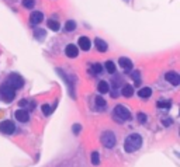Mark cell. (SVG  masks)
<instances>
[{
	"label": "cell",
	"mask_w": 180,
	"mask_h": 167,
	"mask_svg": "<svg viewBox=\"0 0 180 167\" xmlns=\"http://www.w3.org/2000/svg\"><path fill=\"white\" fill-rule=\"evenodd\" d=\"M141 146H142V138L138 134H131L124 142V150L128 152V153L139 150Z\"/></svg>",
	"instance_id": "6da1fadb"
},
{
	"label": "cell",
	"mask_w": 180,
	"mask_h": 167,
	"mask_svg": "<svg viewBox=\"0 0 180 167\" xmlns=\"http://www.w3.org/2000/svg\"><path fill=\"white\" fill-rule=\"evenodd\" d=\"M0 97H2L3 101L11 102L13 100H14V97H16V90L11 89L7 83H4V84H2V87H0Z\"/></svg>",
	"instance_id": "7a4b0ae2"
},
{
	"label": "cell",
	"mask_w": 180,
	"mask_h": 167,
	"mask_svg": "<svg viewBox=\"0 0 180 167\" xmlns=\"http://www.w3.org/2000/svg\"><path fill=\"white\" fill-rule=\"evenodd\" d=\"M114 117L118 119L120 122H124V121L131 118V112H130V110H128L127 107L118 104V106L114 107Z\"/></svg>",
	"instance_id": "3957f363"
},
{
	"label": "cell",
	"mask_w": 180,
	"mask_h": 167,
	"mask_svg": "<svg viewBox=\"0 0 180 167\" xmlns=\"http://www.w3.org/2000/svg\"><path fill=\"white\" fill-rule=\"evenodd\" d=\"M7 83L11 89L14 90H18L21 89L23 86H24V80H23V77H21L20 74H17V73H11V74H8V77H7Z\"/></svg>",
	"instance_id": "277c9868"
},
{
	"label": "cell",
	"mask_w": 180,
	"mask_h": 167,
	"mask_svg": "<svg viewBox=\"0 0 180 167\" xmlns=\"http://www.w3.org/2000/svg\"><path fill=\"white\" fill-rule=\"evenodd\" d=\"M115 142H117V139H115V135L114 132H111V131H107L104 134L101 135V143L107 149H111V147L115 146Z\"/></svg>",
	"instance_id": "5b68a950"
},
{
	"label": "cell",
	"mask_w": 180,
	"mask_h": 167,
	"mask_svg": "<svg viewBox=\"0 0 180 167\" xmlns=\"http://www.w3.org/2000/svg\"><path fill=\"white\" fill-rule=\"evenodd\" d=\"M14 131H16V126H14V124H13L11 121L6 119L3 122H0V132H2V134L11 135Z\"/></svg>",
	"instance_id": "8992f818"
},
{
	"label": "cell",
	"mask_w": 180,
	"mask_h": 167,
	"mask_svg": "<svg viewBox=\"0 0 180 167\" xmlns=\"http://www.w3.org/2000/svg\"><path fill=\"white\" fill-rule=\"evenodd\" d=\"M165 77L169 83H172L173 86H179L180 84V74L176 73V72H168L165 74Z\"/></svg>",
	"instance_id": "52a82bcc"
},
{
	"label": "cell",
	"mask_w": 180,
	"mask_h": 167,
	"mask_svg": "<svg viewBox=\"0 0 180 167\" xmlns=\"http://www.w3.org/2000/svg\"><path fill=\"white\" fill-rule=\"evenodd\" d=\"M118 63L120 66H121V69L124 70V72H131L132 70V62L128 59V58H120L118 59Z\"/></svg>",
	"instance_id": "ba28073f"
},
{
	"label": "cell",
	"mask_w": 180,
	"mask_h": 167,
	"mask_svg": "<svg viewBox=\"0 0 180 167\" xmlns=\"http://www.w3.org/2000/svg\"><path fill=\"white\" fill-rule=\"evenodd\" d=\"M16 119L18 121V122H28V119H30L28 111H25V110H17L16 111Z\"/></svg>",
	"instance_id": "9c48e42d"
},
{
	"label": "cell",
	"mask_w": 180,
	"mask_h": 167,
	"mask_svg": "<svg viewBox=\"0 0 180 167\" xmlns=\"http://www.w3.org/2000/svg\"><path fill=\"white\" fill-rule=\"evenodd\" d=\"M65 53H66V56H69V58H76L78 56V53H79V49H78L76 45L70 44L65 48Z\"/></svg>",
	"instance_id": "30bf717a"
},
{
	"label": "cell",
	"mask_w": 180,
	"mask_h": 167,
	"mask_svg": "<svg viewBox=\"0 0 180 167\" xmlns=\"http://www.w3.org/2000/svg\"><path fill=\"white\" fill-rule=\"evenodd\" d=\"M56 72H58V73H59V74H61L62 77H63V80H65V82H66V84L69 86V90H70V96H72V97L75 98V87H73V83L70 82V79L68 77V74H65V73H63V72H62L61 69H58Z\"/></svg>",
	"instance_id": "8fae6325"
},
{
	"label": "cell",
	"mask_w": 180,
	"mask_h": 167,
	"mask_svg": "<svg viewBox=\"0 0 180 167\" xmlns=\"http://www.w3.org/2000/svg\"><path fill=\"white\" fill-rule=\"evenodd\" d=\"M42 20H44V14H42L41 11H34V13H31V16H30L31 24H40Z\"/></svg>",
	"instance_id": "7c38bea8"
},
{
	"label": "cell",
	"mask_w": 180,
	"mask_h": 167,
	"mask_svg": "<svg viewBox=\"0 0 180 167\" xmlns=\"http://www.w3.org/2000/svg\"><path fill=\"white\" fill-rule=\"evenodd\" d=\"M78 44H79V48L83 49V51H89L90 46H92V42H90V39L87 37H80Z\"/></svg>",
	"instance_id": "4fadbf2b"
},
{
	"label": "cell",
	"mask_w": 180,
	"mask_h": 167,
	"mask_svg": "<svg viewBox=\"0 0 180 167\" xmlns=\"http://www.w3.org/2000/svg\"><path fill=\"white\" fill-rule=\"evenodd\" d=\"M121 94H123L124 97H132V94H134V87L131 84H124L121 87Z\"/></svg>",
	"instance_id": "5bb4252c"
},
{
	"label": "cell",
	"mask_w": 180,
	"mask_h": 167,
	"mask_svg": "<svg viewBox=\"0 0 180 167\" xmlns=\"http://www.w3.org/2000/svg\"><path fill=\"white\" fill-rule=\"evenodd\" d=\"M94 44H96L97 51H100V52H106L107 51V44H106L104 39H101V38H96V39H94Z\"/></svg>",
	"instance_id": "9a60e30c"
},
{
	"label": "cell",
	"mask_w": 180,
	"mask_h": 167,
	"mask_svg": "<svg viewBox=\"0 0 180 167\" xmlns=\"http://www.w3.org/2000/svg\"><path fill=\"white\" fill-rule=\"evenodd\" d=\"M138 96L141 98H149L152 96V89H149V87H142V89H139Z\"/></svg>",
	"instance_id": "2e32d148"
},
{
	"label": "cell",
	"mask_w": 180,
	"mask_h": 167,
	"mask_svg": "<svg viewBox=\"0 0 180 167\" xmlns=\"http://www.w3.org/2000/svg\"><path fill=\"white\" fill-rule=\"evenodd\" d=\"M97 90H98V93H101V94H106V93H108V91H110V89H108V84H107V82H104V80H101V82L98 83Z\"/></svg>",
	"instance_id": "e0dca14e"
},
{
	"label": "cell",
	"mask_w": 180,
	"mask_h": 167,
	"mask_svg": "<svg viewBox=\"0 0 180 167\" xmlns=\"http://www.w3.org/2000/svg\"><path fill=\"white\" fill-rule=\"evenodd\" d=\"M104 66H106L107 72H108L110 74H114L115 73V63L113 61H107L106 63H104Z\"/></svg>",
	"instance_id": "ac0fdd59"
},
{
	"label": "cell",
	"mask_w": 180,
	"mask_h": 167,
	"mask_svg": "<svg viewBox=\"0 0 180 167\" xmlns=\"http://www.w3.org/2000/svg\"><path fill=\"white\" fill-rule=\"evenodd\" d=\"M48 27L52 30V31H58V30L61 28L59 23H58V21H55V20H49L48 21Z\"/></svg>",
	"instance_id": "d6986e66"
},
{
	"label": "cell",
	"mask_w": 180,
	"mask_h": 167,
	"mask_svg": "<svg viewBox=\"0 0 180 167\" xmlns=\"http://www.w3.org/2000/svg\"><path fill=\"white\" fill-rule=\"evenodd\" d=\"M92 163H93L94 166H98V164H100V155H98L97 152H93V153H92Z\"/></svg>",
	"instance_id": "ffe728a7"
},
{
	"label": "cell",
	"mask_w": 180,
	"mask_h": 167,
	"mask_svg": "<svg viewBox=\"0 0 180 167\" xmlns=\"http://www.w3.org/2000/svg\"><path fill=\"white\" fill-rule=\"evenodd\" d=\"M75 28H76V23H75L73 20L66 21V24H65V30H66V31H73Z\"/></svg>",
	"instance_id": "44dd1931"
},
{
	"label": "cell",
	"mask_w": 180,
	"mask_h": 167,
	"mask_svg": "<svg viewBox=\"0 0 180 167\" xmlns=\"http://www.w3.org/2000/svg\"><path fill=\"white\" fill-rule=\"evenodd\" d=\"M41 110H42V114L44 115H51L52 114V108H51L48 104H44V106L41 107Z\"/></svg>",
	"instance_id": "7402d4cb"
},
{
	"label": "cell",
	"mask_w": 180,
	"mask_h": 167,
	"mask_svg": "<svg viewBox=\"0 0 180 167\" xmlns=\"http://www.w3.org/2000/svg\"><path fill=\"white\" fill-rule=\"evenodd\" d=\"M96 106H97L98 108H100V107H106V100L103 97H100V96L96 97Z\"/></svg>",
	"instance_id": "603a6c76"
},
{
	"label": "cell",
	"mask_w": 180,
	"mask_h": 167,
	"mask_svg": "<svg viewBox=\"0 0 180 167\" xmlns=\"http://www.w3.org/2000/svg\"><path fill=\"white\" fill-rule=\"evenodd\" d=\"M92 69H93L94 73L98 74V73H101V72H103V66L100 65V63H94V65L92 66Z\"/></svg>",
	"instance_id": "cb8c5ba5"
},
{
	"label": "cell",
	"mask_w": 180,
	"mask_h": 167,
	"mask_svg": "<svg viewBox=\"0 0 180 167\" xmlns=\"http://www.w3.org/2000/svg\"><path fill=\"white\" fill-rule=\"evenodd\" d=\"M170 106H172L170 101H159L158 102V107H159V108H170Z\"/></svg>",
	"instance_id": "d4e9b609"
},
{
	"label": "cell",
	"mask_w": 180,
	"mask_h": 167,
	"mask_svg": "<svg viewBox=\"0 0 180 167\" xmlns=\"http://www.w3.org/2000/svg\"><path fill=\"white\" fill-rule=\"evenodd\" d=\"M132 79H134V82H135V84H137V86L141 83V77H139V72H138V70H135L134 73H132Z\"/></svg>",
	"instance_id": "484cf974"
},
{
	"label": "cell",
	"mask_w": 180,
	"mask_h": 167,
	"mask_svg": "<svg viewBox=\"0 0 180 167\" xmlns=\"http://www.w3.org/2000/svg\"><path fill=\"white\" fill-rule=\"evenodd\" d=\"M137 117H138V121L141 124H145L146 122V114H143V112H138V115H137Z\"/></svg>",
	"instance_id": "4316f807"
},
{
	"label": "cell",
	"mask_w": 180,
	"mask_h": 167,
	"mask_svg": "<svg viewBox=\"0 0 180 167\" xmlns=\"http://www.w3.org/2000/svg\"><path fill=\"white\" fill-rule=\"evenodd\" d=\"M23 6L27 8H33L34 7V0H23Z\"/></svg>",
	"instance_id": "83f0119b"
},
{
	"label": "cell",
	"mask_w": 180,
	"mask_h": 167,
	"mask_svg": "<svg viewBox=\"0 0 180 167\" xmlns=\"http://www.w3.org/2000/svg\"><path fill=\"white\" fill-rule=\"evenodd\" d=\"M34 35H35L38 39H41L42 37H45V31H44V30H37V31L34 33Z\"/></svg>",
	"instance_id": "f1b7e54d"
},
{
	"label": "cell",
	"mask_w": 180,
	"mask_h": 167,
	"mask_svg": "<svg viewBox=\"0 0 180 167\" xmlns=\"http://www.w3.org/2000/svg\"><path fill=\"white\" fill-rule=\"evenodd\" d=\"M80 129H82V126L79 125V124H75V125L72 126V131H73V134H75V135H79Z\"/></svg>",
	"instance_id": "f546056e"
},
{
	"label": "cell",
	"mask_w": 180,
	"mask_h": 167,
	"mask_svg": "<svg viewBox=\"0 0 180 167\" xmlns=\"http://www.w3.org/2000/svg\"><path fill=\"white\" fill-rule=\"evenodd\" d=\"M172 122H173V121H172V118H165V119H163V125H165V126L172 125Z\"/></svg>",
	"instance_id": "4dcf8cb0"
},
{
	"label": "cell",
	"mask_w": 180,
	"mask_h": 167,
	"mask_svg": "<svg viewBox=\"0 0 180 167\" xmlns=\"http://www.w3.org/2000/svg\"><path fill=\"white\" fill-rule=\"evenodd\" d=\"M20 106H21V107L27 106V101H25V100H23V101H20Z\"/></svg>",
	"instance_id": "1f68e13d"
}]
</instances>
